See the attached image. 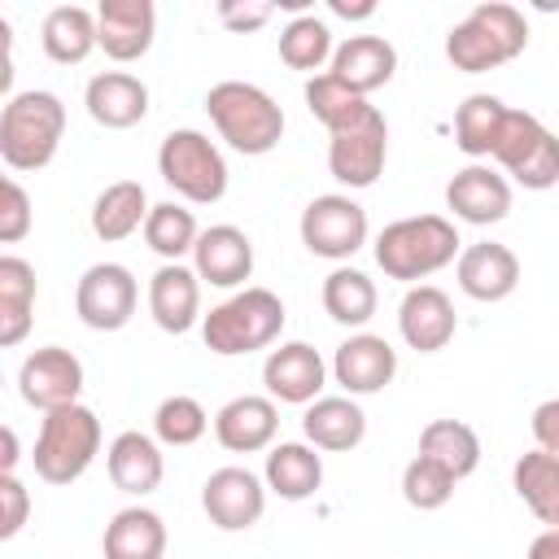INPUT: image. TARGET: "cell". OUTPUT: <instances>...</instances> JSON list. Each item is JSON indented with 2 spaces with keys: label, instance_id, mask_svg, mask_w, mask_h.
I'll use <instances>...</instances> for the list:
<instances>
[{
  "label": "cell",
  "instance_id": "d590c367",
  "mask_svg": "<svg viewBox=\"0 0 559 559\" xmlns=\"http://www.w3.org/2000/svg\"><path fill=\"white\" fill-rule=\"evenodd\" d=\"M197 236H201V227H197L192 210H183V205H175V201H162V205L148 210L144 240H148V249H153L157 258L179 262L183 253L197 249Z\"/></svg>",
  "mask_w": 559,
  "mask_h": 559
},
{
  "label": "cell",
  "instance_id": "cb8c5ba5",
  "mask_svg": "<svg viewBox=\"0 0 559 559\" xmlns=\"http://www.w3.org/2000/svg\"><path fill=\"white\" fill-rule=\"evenodd\" d=\"M393 70H397V48L384 35H349L345 44H336L328 74H336L349 92L371 96L393 79Z\"/></svg>",
  "mask_w": 559,
  "mask_h": 559
},
{
  "label": "cell",
  "instance_id": "74e56055",
  "mask_svg": "<svg viewBox=\"0 0 559 559\" xmlns=\"http://www.w3.org/2000/svg\"><path fill=\"white\" fill-rule=\"evenodd\" d=\"M332 31L328 22H319L314 13H301L293 17L284 31H280V61L288 70H319L328 57H332Z\"/></svg>",
  "mask_w": 559,
  "mask_h": 559
},
{
  "label": "cell",
  "instance_id": "5b68a950",
  "mask_svg": "<svg viewBox=\"0 0 559 559\" xmlns=\"http://www.w3.org/2000/svg\"><path fill=\"white\" fill-rule=\"evenodd\" d=\"M284 319H288L284 301L271 288H240L201 319V341L210 354H223V358L253 354L280 341Z\"/></svg>",
  "mask_w": 559,
  "mask_h": 559
},
{
  "label": "cell",
  "instance_id": "e0dca14e",
  "mask_svg": "<svg viewBox=\"0 0 559 559\" xmlns=\"http://www.w3.org/2000/svg\"><path fill=\"white\" fill-rule=\"evenodd\" d=\"M157 9L153 0H100L96 4V39L114 61H140L153 48Z\"/></svg>",
  "mask_w": 559,
  "mask_h": 559
},
{
  "label": "cell",
  "instance_id": "2e32d148",
  "mask_svg": "<svg viewBox=\"0 0 559 559\" xmlns=\"http://www.w3.org/2000/svg\"><path fill=\"white\" fill-rule=\"evenodd\" d=\"M454 301L437 288V284H411L402 306H397V332L411 349L419 354H437L454 341Z\"/></svg>",
  "mask_w": 559,
  "mask_h": 559
},
{
  "label": "cell",
  "instance_id": "f6af8a7d",
  "mask_svg": "<svg viewBox=\"0 0 559 559\" xmlns=\"http://www.w3.org/2000/svg\"><path fill=\"white\" fill-rule=\"evenodd\" d=\"M528 559H559V528H546L528 542Z\"/></svg>",
  "mask_w": 559,
  "mask_h": 559
},
{
  "label": "cell",
  "instance_id": "60d3db41",
  "mask_svg": "<svg viewBox=\"0 0 559 559\" xmlns=\"http://www.w3.org/2000/svg\"><path fill=\"white\" fill-rule=\"evenodd\" d=\"M26 231H31V197L17 179H4L0 183V240L17 245Z\"/></svg>",
  "mask_w": 559,
  "mask_h": 559
},
{
  "label": "cell",
  "instance_id": "ac0fdd59",
  "mask_svg": "<svg viewBox=\"0 0 559 559\" xmlns=\"http://www.w3.org/2000/svg\"><path fill=\"white\" fill-rule=\"evenodd\" d=\"M445 205L454 210V218L489 227V223H502L511 214V183L493 166L472 162V166L454 170V179L445 183Z\"/></svg>",
  "mask_w": 559,
  "mask_h": 559
},
{
  "label": "cell",
  "instance_id": "836d02e7",
  "mask_svg": "<svg viewBox=\"0 0 559 559\" xmlns=\"http://www.w3.org/2000/svg\"><path fill=\"white\" fill-rule=\"evenodd\" d=\"M507 109L498 96L489 92H472L459 109H454V144L467 153V157H493V144L502 135V122H507Z\"/></svg>",
  "mask_w": 559,
  "mask_h": 559
},
{
  "label": "cell",
  "instance_id": "7c38bea8",
  "mask_svg": "<svg viewBox=\"0 0 559 559\" xmlns=\"http://www.w3.org/2000/svg\"><path fill=\"white\" fill-rule=\"evenodd\" d=\"M17 393L26 406H35L44 415L74 406L83 393V362L61 345H44V349L26 354V362L17 371Z\"/></svg>",
  "mask_w": 559,
  "mask_h": 559
},
{
  "label": "cell",
  "instance_id": "3957f363",
  "mask_svg": "<svg viewBox=\"0 0 559 559\" xmlns=\"http://www.w3.org/2000/svg\"><path fill=\"white\" fill-rule=\"evenodd\" d=\"M66 131V105L57 92L31 87L0 109V157L9 170H44L57 157Z\"/></svg>",
  "mask_w": 559,
  "mask_h": 559
},
{
  "label": "cell",
  "instance_id": "ab89813d",
  "mask_svg": "<svg viewBox=\"0 0 559 559\" xmlns=\"http://www.w3.org/2000/svg\"><path fill=\"white\" fill-rule=\"evenodd\" d=\"M454 476L441 467V463H432V459H424V454H415L411 463H406V472H402V498L415 507V511H441L450 498H454Z\"/></svg>",
  "mask_w": 559,
  "mask_h": 559
},
{
  "label": "cell",
  "instance_id": "9a60e30c",
  "mask_svg": "<svg viewBox=\"0 0 559 559\" xmlns=\"http://www.w3.org/2000/svg\"><path fill=\"white\" fill-rule=\"evenodd\" d=\"M323 380H328V362L306 341H288V345L271 349L266 362H262V384H266V393L275 402L310 406L323 393Z\"/></svg>",
  "mask_w": 559,
  "mask_h": 559
},
{
  "label": "cell",
  "instance_id": "6da1fadb",
  "mask_svg": "<svg viewBox=\"0 0 559 559\" xmlns=\"http://www.w3.org/2000/svg\"><path fill=\"white\" fill-rule=\"evenodd\" d=\"M528 48V22L515 4L507 0H489V4H476L463 22L450 26L445 35V57L454 70L463 74H485V70H498L507 61H515L520 52Z\"/></svg>",
  "mask_w": 559,
  "mask_h": 559
},
{
  "label": "cell",
  "instance_id": "8d00e7d4",
  "mask_svg": "<svg viewBox=\"0 0 559 559\" xmlns=\"http://www.w3.org/2000/svg\"><path fill=\"white\" fill-rule=\"evenodd\" d=\"M306 109L328 127V131H336V127H349L354 118H362L367 109H371V100L367 96H358V92H349L336 74H314L310 83H306Z\"/></svg>",
  "mask_w": 559,
  "mask_h": 559
},
{
  "label": "cell",
  "instance_id": "7402d4cb",
  "mask_svg": "<svg viewBox=\"0 0 559 559\" xmlns=\"http://www.w3.org/2000/svg\"><path fill=\"white\" fill-rule=\"evenodd\" d=\"M83 105H87L92 122H100L109 131H127V127L144 122V114H148V87H144V79H135L127 70H105V74H92L87 79Z\"/></svg>",
  "mask_w": 559,
  "mask_h": 559
},
{
  "label": "cell",
  "instance_id": "7a4b0ae2",
  "mask_svg": "<svg viewBox=\"0 0 559 559\" xmlns=\"http://www.w3.org/2000/svg\"><path fill=\"white\" fill-rule=\"evenodd\" d=\"M463 253V240L454 231L450 218L441 214H415V218H397L376 236V266L389 280L415 284L437 275L441 266H450Z\"/></svg>",
  "mask_w": 559,
  "mask_h": 559
},
{
  "label": "cell",
  "instance_id": "8992f818",
  "mask_svg": "<svg viewBox=\"0 0 559 559\" xmlns=\"http://www.w3.org/2000/svg\"><path fill=\"white\" fill-rule=\"evenodd\" d=\"M100 454V419L92 406L74 402L61 411H48L39 419V437H35V476L48 485H70L79 480L92 459Z\"/></svg>",
  "mask_w": 559,
  "mask_h": 559
},
{
  "label": "cell",
  "instance_id": "484cf974",
  "mask_svg": "<svg viewBox=\"0 0 559 559\" xmlns=\"http://www.w3.org/2000/svg\"><path fill=\"white\" fill-rule=\"evenodd\" d=\"M301 432L314 450H354L367 437V415L354 397H314L301 415Z\"/></svg>",
  "mask_w": 559,
  "mask_h": 559
},
{
  "label": "cell",
  "instance_id": "d4e9b609",
  "mask_svg": "<svg viewBox=\"0 0 559 559\" xmlns=\"http://www.w3.org/2000/svg\"><path fill=\"white\" fill-rule=\"evenodd\" d=\"M105 467H109L114 489L135 493V498L153 493V489L162 485V476H166L162 450H157V441H153L148 432H118V437L109 441Z\"/></svg>",
  "mask_w": 559,
  "mask_h": 559
},
{
  "label": "cell",
  "instance_id": "7bdbcfd3",
  "mask_svg": "<svg viewBox=\"0 0 559 559\" xmlns=\"http://www.w3.org/2000/svg\"><path fill=\"white\" fill-rule=\"evenodd\" d=\"M271 13H275V4H231V0H223L218 4V22L227 26V31H258V26H266L271 22Z\"/></svg>",
  "mask_w": 559,
  "mask_h": 559
},
{
  "label": "cell",
  "instance_id": "9c48e42d",
  "mask_svg": "<svg viewBox=\"0 0 559 559\" xmlns=\"http://www.w3.org/2000/svg\"><path fill=\"white\" fill-rule=\"evenodd\" d=\"M328 170L336 183L345 188H371L384 170V157H389V122L384 114L371 105L362 118H354L349 127H336L328 131Z\"/></svg>",
  "mask_w": 559,
  "mask_h": 559
},
{
  "label": "cell",
  "instance_id": "4dcf8cb0",
  "mask_svg": "<svg viewBox=\"0 0 559 559\" xmlns=\"http://www.w3.org/2000/svg\"><path fill=\"white\" fill-rule=\"evenodd\" d=\"M148 197H144V183L140 179H118L109 183L96 201H92V231L100 240H127L131 231H140L148 223Z\"/></svg>",
  "mask_w": 559,
  "mask_h": 559
},
{
  "label": "cell",
  "instance_id": "603a6c76",
  "mask_svg": "<svg viewBox=\"0 0 559 559\" xmlns=\"http://www.w3.org/2000/svg\"><path fill=\"white\" fill-rule=\"evenodd\" d=\"M520 284V258L498 240H476L459 253V288L472 301H502Z\"/></svg>",
  "mask_w": 559,
  "mask_h": 559
},
{
  "label": "cell",
  "instance_id": "4fadbf2b",
  "mask_svg": "<svg viewBox=\"0 0 559 559\" xmlns=\"http://www.w3.org/2000/svg\"><path fill=\"white\" fill-rule=\"evenodd\" d=\"M201 507H205V515H210L214 528L245 533L266 511V485L249 467H218L201 485Z\"/></svg>",
  "mask_w": 559,
  "mask_h": 559
},
{
  "label": "cell",
  "instance_id": "52a82bcc",
  "mask_svg": "<svg viewBox=\"0 0 559 559\" xmlns=\"http://www.w3.org/2000/svg\"><path fill=\"white\" fill-rule=\"evenodd\" d=\"M157 170L192 205H214L227 192V162H223L218 144L210 135L192 131V127H179V131L162 135Z\"/></svg>",
  "mask_w": 559,
  "mask_h": 559
},
{
  "label": "cell",
  "instance_id": "bcb514c9",
  "mask_svg": "<svg viewBox=\"0 0 559 559\" xmlns=\"http://www.w3.org/2000/svg\"><path fill=\"white\" fill-rule=\"evenodd\" d=\"M0 437H4V454H0V472H4V476H13V467H17V459H22V454H17V432H13V428H4Z\"/></svg>",
  "mask_w": 559,
  "mask_h": 559
},
{
  "label": "cell",
  "instance_id": "ee69618b",
  "mask_svg": "<svg viewBox=\"0 0 559 559\" xmlns=\"http://www.w3.org/2000/svg\"><path fill=\"white\" fill-rule=\"evenodd\" d=\"M528 428H533V441H537V450H550V454H559V397L542 402V406L533 411Z\"/></svg>",
  "mask_w": 559,
  "mask_h": 559
},
{
  "label": "cell",
  "instance_id": "f546056e",
  "mask_svg": "<svg viewBox=\"0 0 559 559\" xmlns=\"http://www.w3.org/2000/svg\"><path fill=\"white\" fill-rule=\"evenodd\" d=\"M511 485H515L520 502L546 528H559V454H550V450L520 454L515 467H511Z\"/></svg>",
  "mask_w": 559,
  "mask_h": 559
},
{
  "label": "cell",
  "instance_id": "ba28073f",
  "mask_svg": "<svg viewBox=\"0 0 559 559\" xmlns=\"http://www.w3.org/2000/svg\"><path fill=\"white\" fill-rule=\"evenodd\" d=\"M493 162L524 188L546 192L559 183V135L542 127L537 114L528 109H507L502 135L493 144Z\"/></svg>",
  "mask_w": 559,
  "mask_h": 559
},
{
  "label": "cell",
  "instance_id": "ffe728a7",
  "mask_svg": "<svg viewBox=\"0 0 559 559\" xmlns=\"http://www.w3.org/2000/svg\"><path fill=\"white\" fill-rule=\"evenodd\" d=\"M192 271L214 288H236L253 275V240L231 223L205 227L192 249Z\"/></svg>",
  "mask_w": 559,
  "mask_h": 559
},
{
  "label": "cell",
  "instance_id": "8fae6325",
  "mask_svg": "<svg viewBox=\"0 0 559 559\" xmlns=\"http://www.w3.org/2000/svg\"><path fill=\"white\" fill-rule=\"evenodd\" d=\"M140 301V284L122 262H96L79 275L74 310L92 332H118L131 323Z\"/></svg>",
  "mask_w": 559,
  "mask_h": 559
},
{
  "label": "cell",
  "instance_id": "d6986e66",
  "mask_svg": "<svg viewBox=\"0 0 559 559\" xmlns=\"http://www.w3.org/2000/svg\"><path fill=\"white\" fill-rule=\"evenodd\" d=\"M148 314L162 332L183 336L201 314V275L183 262H166L148 280Z\"/></svg>",
  "mask_w": 559,
  "mask_h": 559
},
{
  "label": "cell",
  "instance_id": "7dc6e473",
  "mask_svg": "<svg viewBox=\"0 0 559 559\" xmlns=\"http://www.w3.org/2000/svg\"><path fill=\"white\" fill-rule=\"evenodd\" d=\"M328 9H332L336 17H371V13H376V4H371V0H367V4H345V0H332Z\"/></svg>",
  "mask_w": 559,
  "mask_h": 559
},
{
  "label": "cell",
  "instance_id": "d6a6232c",
  "mask_svg": "<svg viewBox=\"0 0 559 559\" xmlns=\"http://www.w3.org/2000/svg\"><path fill=\"white\" fill-rule=\"evenodd\" d=\"M419 454L441 463L454 480H467L480 467V437L463 419H432L419 432Z\"/></svg>",
  "mask_w": 559,
  "mask_h": 559
},
{
  "label": "cell",
  "instance_id": "44dd1931",
  "mask_svg": "<svg viewBox=\"0 0 559 559\" xmlns=\"http://www.w3.org/2000/svg\"><path fill=\"white\" fill-rule=\"evenodd\" d=\"M280 432V411L275 397H258V393H240L231 397L218 415H214V437L223 450L231 454H253L266 450Z\"/></svg>",
  "mask_w": 559,
  "mask_h": 559
},
{
  "label": "cell",
  "instance_id": "4316f807",
  "mask_svg": "<svg viewBox=\"0 0 559 559\" xmlns=\"http://www.w3.org/2000/svg\"><path fill=\"white\" fill-rule=\"evenodd\" d=\"M266 489L280 493L284 502H301L323 485V459L306 441H280L266 454Z\"/></svg>",
  "mask_w": 559,
  "mask_h": 559
},
{
  "label": "cell",
  "instance_id": "30bf717a",
  "mask_svg": "<svg viewBox=\"0 0 559 559\" xmlns=\"http://www.w3.org/2000/svg\"><path fill=\"white\" fill-rule=\"evenodd\" d=\"M301 245L314 258H332V262L354 258L367 245V210L341 192L314 197L301 210Z\"/></svg>",
  "mask_w": 559,
  "mask_h": 559
},
{
  "label": "cell",
  "instance_id": "f35d334b",
  "mask_svg": "<svg viewBox=\"0 0 559 559\" xmlns=\"http://www.w3.org/2000/svg\"><path fill=\"white\" fill-rule=\"evenodd\" d=\"M205 428H210V415H205V406H201L197 397H188V393L166 397V402L157 406V415H153V432H157V441H162V445H175V450L201 441Z\"/></svg>",
  "mask_w": 559,
  "mask_h": 559
},
{
  "label": "cell",
  "instance_id": "5bb4252c",
  "mask_svg": "<svg viewBox=\"0 0 559 559\" xmlns=\"http://www.w3.org/2000/svg\"><path fill=\"white\" fill-rule=\"evenodd\" d=\"M332 376L345 389V397H367L380 393L397 376V349L376 336V332H354L349 341L336 345L332 354Z\"/></svg>",
  "mask_w": 559,
  "mask_h": 559
},
{
  "label": "cell",
  "instance_id": "b9f144b4",
  "mask_svg": "<svg viewBox=\"0 0 559 559\" xmlns=\"http://www.w3.org/2000/svg\"><path fill=\"white\" fill-rule=\"evenodd\" d=\"M26 515H31V493H26V485H22L17 476H4V472H0V537H4V542L17 537L22 524H26Z\"/></svg>",
  "mask_w": 559,
  "mask_h": 559
},
{
  "label": "cell",
  "instance_id": "f1b7e54d",
  "mask_svg": "<svg viewBox=\"0 0 559 559\" xmlns=\"http://www.w3.org/2000/svg\"><path fill=\"white\" fill-rule=\"evenodd\" d=\"M39 39H44V52L57 66H79V61H87L92 48H100L96 13L83 9V4H57V9H48L44 26H39Z\"/></svg>",
  "mask_w": 559,
  "mask_h": 559
},
{
  "label": "cell",
  "instance_id": "83f0119b",
  "mask_svg": "<svg viewBox=\"0 0 559 559\" xmlns=\"http://www.w3.org/2000/svg\"><path fill=\"white\" fill-rule=\"evenodd\" d=\"M105 559H162L166 555V524L148 507H127L105 524Z\"/></svg>",
  "mask_w": 559,
  "mask_h": 559
},
{
  "label": "cell",
  "instance_id": "277c9868",
  "mask_svg": "<svg viewBox=\"0 0 559 559\" xmlns=\"http://www.w3.org/2000/svg\"><path fill=\"white\" fill-rule=\"evenodd\" d=\"M205 114L218 127V135L245 157L271 153L284 135V109L258 83H245V79L214 83L205 92Z\"/></svg>",
  "mask_w": 559,
  "mask_h": 559
},
{
  "label": "cell",
  "instance_id": "1f68e13d",
  "mask_svg": "<svg viewBox=\"0 0 559 559\" xmlns=\"http://www.w3.org/2000/svg\"><path fill=\"white\" fill-rule=\"evenodd\" d=\"M35 310V266L26 258H0V345L13 349L31 332Z\"/></svg>",
  "mask_w": 559,
  "mask_h": 559
},
{
  "label": "cell",
  "instance_id": "e575fe53",
  "mask_svg": "<svg viewBox=\"0 0 559 559\" xmlns=\"http://www.w3.org/2000/svg\"><path fill=\"white\" fill-rule=\"evenodd\" d=\"M376 284L362 275V271H354V266H336L328 280H323V310L341 323V328H362V323H371V314H376Z\"/></svg>",
  "mask_w": 559,
  "mask_h": 559
}]
</instances>
